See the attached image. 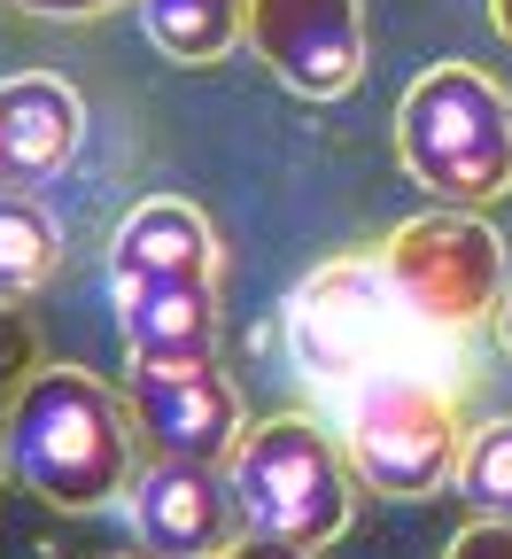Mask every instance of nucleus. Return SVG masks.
Listing matches in <instances>:
<instances>
[{
  "instance_id": "1",
  "label": "nucleus",
  "mask_w": 512,
  "mask_h": 559,
  "mask_svg": "<svg viewBox=\"0 0 512 559\" xmlns=\"http://www.w3.org/2000/svg\"><path fill=\"white\" fill-rule=\"evenodd\" d=\"M0 443L9 474L55 513H109L140 474L132 412L86 366H39L0 412Z\"/></svg>"
},
{
  "instance_id": "2",
  "label": "nucleus",
  "mask_w": 512,
  "mask_h": 559,
  "mask_svg": "<svg viewBox=\"0 0 512 559\" xmlns=\"http://www.w3.org/2000/svg\"><path fill=\"white\" fill-rule=\"evenodd\" d=\"M396 164L451 210L512 194V94L481 62H427L396 102Z\"/></svg>"
},
{
  "instance_id": "3",
  "label": "nucleus",
  "mask_w": 512,
  "mask_h": 559,
  "mask_svg": "<svg viewBox=\"0 0 512 559\" xmlns=\"http://www.w3.org/2000/svg\"><path fill=\"white\" fill-rule=\"evenodd\" d=\"M342 451L373 498H396V506L443 498L459 481V451H466L459 396L427 366H389L342 396Z\"/></svg>"
},
{
  "instance_id": "4",
  "label": "nucleus",
  "mask_w": 512,
  "mask_h": 559,
  "mask_svg": "<svg viewBox=\"0 0 512 559\" xmlns=\"http://www.w3.org/2000/svg\"><path fill=\"white\" fill-rule=\"evenodd\" d=\"M226 474H234L241 521H249L257 536L303 544V551H326V544L349 528V513H357L349 451H342V436L319 428L311 412L249 419V436L234 443Z\"/></svg>"
},
{
  "instance_id": "5",
  "label": "nucleus",
  "mask_w": 512,
  "mask_h": 559,
  "mask_svg": "<svg viewBox=\"0 0 512 559\" xmlns=\"http://www.w3.org/2000/svg\"><path fill=\"white\" fill-rule=\"evenodd\" d=\"M412 334L427 326L396 304V288L381 280V257H334L287 296V349H296L303 381L334 396H349L357 381H373L389 366H412Z\"/></svg>"
},
{
  "instance_id": "6",
  "label": "nucleus",
  "mask_w": 512,
  "mask_h": 559,
  "mask_svg": "<svg viewBox=\"0 0 512 559\" xmlns=\"http://www.w3.org/2000/svg\"><path fill=\"white\" fill-rule=\"evenodd\" d=\"M381 280L396 288V304L427 326V334H474L497 319L504 304V241L481 210H451L434 202L419 218H404L389 241H381Z\"/></svg>"
},
{
  "instance_id": "7",
  "label": "nucleus",
  "mask_w": 512,
  "mask_h": 559,
  "mask_svg": "<svg viewBox=\"0 0 512 559\" xmlns=\"http://www.w3.org/2000/svg\"><path fill=\"white\" fill-rule=\"evenodd\" d=\"M241 39L296 102H342L365 79V0H249Z\"/></svg>"
},
{
  "instance_id": "8",
  "label": "nucleus",
  "mask_w": 512,
  "mask_h": 559,
  "mask_svg": "<svg viewBox=\"0 0 512 559\" xmlns=\"http://www.w3.org/2000/svg\"><path fill=\"white\" fill-rule=\"evenodd\" d=\"M124 412H132V436L156 459H187V466H226L234 443L249 436L241 389L217 373V358L210 366H132Z\"/></svg>"
},
{
  "instance_id": "9",
  "label": "nucleus",
  "mask_w": 512,
  "mask_h": 559,
  "mask_svg": "<svg viewBox=\"0 0 512 559\" xmlns=\"http://www.w3.org/2000/svg\"><path fill=\"white\" fill-rule=\"evenodd\" d=\"M124 513H132L140 551H156V559H217L249 528L241 498H234V474L226 466H187V459L140 466L132 489H124Z\"/></svg>"
},
{
  "instance_id": "10",
  "label": "nucleus",
  "mask_w": 512,
  "mask_h": 559,
  "mask_svg": "<svg viewBox=\"0 0 512 559\" xmlns=\"http://www.w3.org/2000/svg\"><path fill=\"white\" fill-rule=\"evenodd\" d=\"M187 280H217V234L194 202L148 194L124 210L109 234V296L117 288H187Z\"/></svg>"
},
{
  "instance_id": "11",
  "label": "nucleus",
  "mask_w": 512,
  "mask_h": 559,
  "mask_svg": "<svg viewBox=\"0 0 512 559\" xmlns=\"http://www.w3.org/2000/svg\"><path fill=\"white\" fill-rule=\"evenodd\" d=\"M79 132H86V109L55 70L0 79V187L32 194V187L62 179L70 156H79Z\"/></svg>"
},
{
  "instance_id": "12",
  "label": "nucleus",
  "mask_w": 512,
  "mask_h": 559,
  "mask_svg": "<svg viewBox=\"0 0 512 559\" xmlns=\"http://www.w3.org/2000/svg\"><path fill=\"white\" fill-rule=\"evenodd\" d=\"M117 326H124L132 366H210L217 358V280L117 288Z\"/></svg>"
},
{
  "instance_id": "13",
  "label": "nucleus",
  "mask_w": 512,
  "mask_h": 559,
  "mask_svg": "<svg viewBox=\"0 0 512 559\" xmlns=\"http://www.w3.org/2000/svg\"><path fill=\"white\" fill-rule=\"evenodd\" d=\"M140 9V32L148 47L179 70H210L241 47V24H249V0H132Z\"/></svg>"
},
{
  "instance_id": "14",
  "label": "nucleus",
  "mask_w": 512,
  "mask_h": 559,
  "mask_svg": "<svg viewBox=\"0 0 512 559\" xmlns=\"http://www.w3.org/2000/svg\"><path fill=\"white\" fill-rule=\"evenodd\" d=\"M62 264V226L47 218L39 194H9L0 187V296H39Z\"/></svg>"
},
{
  "instance_id": "15",
  "label": "nucleus",
  "mask_w": 512,
  "mask_h": 559,
  "mask_svg": "<svg viewBox=\"0 0 512 559\" xmlns=\"http://www.w3.org/2000/svg\"><path fill=\"white\" fill-rule=\"evenodd\" d=\"M459 498H466L481 521H512V419H481V428H466Z\"/></svg>"
},
{
  "instance_id": "16",
  "label": "nucleus",
  "mask_w": 512,
  "mask_h": 559,
  "mask_svg": "<svg viewBox=\"0 0 512 559\" xmlns=\"http://www.w3.org/2000/svg\"><path fill=\"white\" fill-rule=\"evenodd\" d=\"M39 373V326L16 296H0V404H9L24 381Z\"/></svg>"
},
{
  "instance_id": "17",
  "label": "nucleus",
  "mask_w": 512,
  "mask_h": 559,
  "mask_svg": "<svg viewBox=\"0 0 512 559\" xmlns=\"http://www.w3.org/2000/svg\"><path fill=\"white\" fill-rule=\"evenodd\" d=\"M443 559H512V521H474V528H459Z\"/></svg>"
},
{
  "instance_id": "18",
  "label": "nucleus",
  "mask_w": 512,
  "mask_h": 559,
  "mask_svg": "<svg viewBox=\"0 0 512 559\" xmlns=\"http://www.w3.org/2000/svg\"><path fill=\"white\" fill-rule=\"evenodd\" d=\"M24 16H47V24H94V16H109L117 0H16Z\"/></svg>"
},
{
  "instance_id": "19",
  "label": "nucleus",
  "mask_w": 512,
  "mask_h": 559,
  "mask_svg": "<svg viewBox=\"0 0 512 559\" xmlns=\"http://www.w3.org/2000/svg\"><path fill=\"white\" fill-rule=\"evenodd\" d=\"M217 559H319V551H303V544H279V536H257V528H241Z\"/></svg>"
},
{
  "instance_id": "20",
  "label": "nucleus",
  "mask_w": 512,
  "mask_h": 559,
  "mask_svg": "<svg viewBox=\"0 0 512 559\" xmlns=\"http://www.w3.org/2000/svg\"><path fill=\"white\" fill-rule=\"evenodd\" d=\"M489 326H497V349L512 358V288H504V304H497V319H489Z\"/></svg>"
},
{
  "instance_id": "21",
  "label": "nucleus",
  "mask_w": 512,
  "mask_h": 559,
  "mask_svg": "<svg viewBox=\"0 0 512 559\" xmlns=\"http://www.w3.org/2000/svg\"><path fill=\"white\" fill-rule=\"evenodd\" d=\"M489 24H497V39L512 47V0H489Z\"/></svg>"
},
{
  "instance_id": "22",
  "label": "nucleus",
  "mask_w": 512,
  "mask_h": 559,
  "mask_svg": "<svg viewBox=\"0 0 512 559\" xmlns=\"http://www.w3.org/2000/svg\"><path fill=\"white\" fill-rule=\"evenodd\" d=\"M0 481H9V443H0Z\"/></svg>"
},
{
  "instance_id": "23",
  "label": "nucleus",
  "mask_w": 512,
  "mask_h": 559,
  "mask_svg": "<svg viewBox=\"0 0 512 559\" xmlns=\"http://www.w3.org/2000/svg\"><path fill=\"white\" fill-rule=\"evenodd\" d=\"M140 559H156V551H140Z\"/></svg>"
}]
</instances>
